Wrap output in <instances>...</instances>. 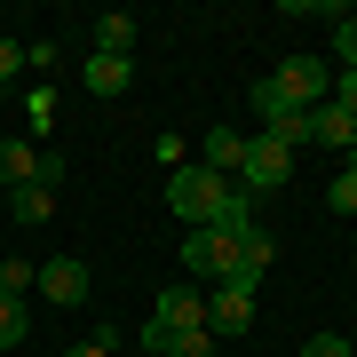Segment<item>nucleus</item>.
I'll return each instance as SVG.
<instances>
[{
  "label": "nucleus",
  "instance_id": "obj_12",
  "mask_svg": "<svg viewBox=\"0 0 357 357\" xmlns=\"http://www.w3.org/2000/svg\"><path fill=\"white\" fill-rule=\"evenodd\" d=\"M270 255H278V246H270V230L255 222V230L238 238V262H230V278H222V286H255L262 270H270Z\"/></svg>",
  "mask_w": 357,
  "mask_h": 357
},
{
  "label": "nucleus",
  "instance_id": "obj_19",
  "mask_svg": "<svg viewBox=\"0 0 357 357\" xmlns=\"http://www.w3.org/2000/svg\"><path fill=\"white\" fill-rule=\"evenodd\" d=\"M167 357H215V333H206V326H199V333H175Z\"/></svg>",
  "mask_w": 357,
  "mask_h": 357
},
{
  "label": "nucleus",
  "instance_id": "obj_7",
  "mask_svg": "<svg viewBox=\"0 0 357 357\" xmlns=\"http://www.w3.org/2000/svg\"><path fill=\"white\" fill-rule=\"evenodd\" d=\"M32 286L48 294L56 310H79V302H88V286H96V278H88V262H79V255H56V262H40V278H32Z\"/></svg>",
  "mask_w": 357,
  "mask_h": 357
},
{
  "label": "nucleus",
  "instance_id": "obj_15",
  "mask_svg": "<svg viewBox=\"0 0 357 357\" xmlns=\"http://www.w3.org/2000/svg\"><path fill=\"white\" fill-rule=\"evenodd\" d=\"M206 230H222V238H246V230H255V199H246L238 183H230V191H222V206H215V222H206Z\"/></svg>",
  "mask_w": 357,
  "mask_h": 357
},
{
  "label": "nucleus",
  "instance_id": "obj_6",
  "mask_svg": "<svg viewBox=\"0 0 357 357\" xmlns=\"http://www.w3.org/2000/svg\"><path fill=\"white\" fill-rule=\"evenodd\" d=\"M246 326H255V286H206V333L230 342Z\"/></svg>",
  "mask_w": 357,
  "mask_h": 357
},
{
  "label": "nucleus",
  "instance_id": "obj_23",
  "mask_svg": "<svg viewBox=\"0 0 357 357\" xmlns=\"http://www.w3.org/2000/svg\"><path fill=\"white\" fill-rule=\"evenodd\" d=\"M333 103H342V112L357 119V72H333Z\"/></svg>",
  "mask_w": 357,
  "mask_h": 357
},
{
  "label": "nucleus",
  "instance_id": "obj_10",
  "mask_svg": "<svg viewBox=\"0 0 357 357\" xmlns=\"http://www.w3.org/2000/svg\"><path fill=\"white\" fill-rule=\"evenodd\" d=\"M310 143H326V151H342V159H349V151H357V119L326 96L318 112H310Z\"/></svg>",
  "mask_w": 357,
  "mask_h": 357
},
{
  "label": "nucleus",
  "instance_id": "obj_4",
  "mask_svg": "<svg viewBox=\"0 0 357 357\" xmlns=\"http://www.w3.org/2000/svg\"><path fill=\"white\" fill-rule=\"evenodd\" d=\"M230 262H238V238H222V230H183V270L191 278H206V286H222L230 278Z\"/></svg>",
  "mask_w": 357,
  "mask_h": 357
},
{
  "label": "nucleus",
  "instance_id": "obj_25",
  "mask_svg": "<svg viewBox=\"0 0 357 357\" xmlns=\"http://www.w3.org/2000/svg\"><path fill=\"white\" fill-rule=\"evenodd\" d=\"M349 349H357V333H349Z\"/></svg>",
  "mask_w": 357,
  "mask_h": 357
},
{
  "label": "nucleus",
  "instance_id": "obj_9",
  "mask_svg": "<svg viewBox=\"0 0 357 357\" xmlns=\"http://www.w3.org/2000/svg\"><path fill=\"white\" fill-rule=\"evenodd\" d=\"M199 167H206V175H222V183H238V167H246V135H238V128H206Z\"/></svg>",
  "mask_w": 357,
  "mask_h": 357
},
{
  "label": "nucleus",
  "instance_id": "obj_8",
  "mask_svg": "<svg viewBox=\"0 0 357 357\" xmlns=\"http://www.w3.org/2000/svg\"><path fill=\"white\" fill-rule=\"evenodd\" d=\"M56 183H64V159H40V175L24 183V191H8V206H16V222H48L56 215Z\"/></svg>",
  "mask_w": 357,
  "mask_h": 357
},
{
  "label": "nucleus",
  "instance_id": "obj_14",
  "mask_svg": "<svg viewBox=\"0 0 357 357\" xmlns=\"http://www.w3.org/2000/svg\"><path fill=\"white\" fill-rule=\"evenodd\" d=\"M96 56H128V64H135V16H96Z\"/></svg>",
  "mask_w": 357,
  "mask_h": 357
},
{
  "label": "nucleus",
  "instance_id": "obj_24",
  "mask_svg": "<svg viewBox=\"0 0 357 357\" xmlns=\"http://www.w3.org/2000/svg\"><path fill=\"white\" fill-rule=\"evenodd\" d=\"M24 72V40H0V79H16Z\"/></svg>",
  "mask_w": 357,
  "mask_h": 357
},
{
  "label": "nucleus",
  "instance_id": "obj_11",
  "mask_svg": "<svg viewBox=\"0 0 357 357\" xmlns=\"http://www.w3.org/2000/svg\"><path fill=\"white\" fill-rule=\"evenodd\" d=\"M40 159H48V151H40V143L8 135V143H0V191H24V183L40 175Z\"/></svg>",
  "mask_w": 357,
  "mask_h": 357
},
{
  "label": "nucleus",
  "instance_id": "obj_20",
  "mask_svg": "<svg viewBox=\"0 0 357 357\" xmlns=\"http://www.w3.org/2000/svg\"><path fill=\"white\" fill-rule=\"evenodd\" d=\"M302 357H357V349H349V333H310Z\"/></svg>",
  "mask_w": 357,
  "mask_h": 357
},
{
  "label": "nucleus",
  "instance_id": "obj_13",
  "mask_svg": "<svg viewBox=\"0 0 357 357\" xmlns=\"http://www.w3.org/2000/svg\"><path fill=\"white\" fill-rule=\"evenodd\" d=\"M79 79H88L96 96H128V88H135V64H128V56H96V48H88Z\"/></svg>",
  "mask_w": 357,
  "mask_h": 357
},
{
  "label": "nucleus",
  "instance_id": "obj_16",
  "mask_svg": "<svg viewBox=\"0 0 357 357\" xmlns=\"http://www.w3.org/2000/svg\"><path fill=\"white\" fill-rule=\"evenodd\" d=\"M32 333V310H24V294H0V349H16Z\"/></svg>",
  "mask_w": 357,
  "mask_h": 357
},
{
  "label": "nucleus",
  "instance_id": "obj_3",
  "mask_svg": "<svg viewBox=\"0 0 357 357\" xmlns=\"http://www.w3.org/2000/svg\"><path fill=\"white\" fill-rule=\"evenodd\" d=\"M286 175H294V151H286V143H270V135L246 143V167H238V191H246V199L286 191Z\"/></svg>",
  "mask_w": 357,
  "mask_h": 357
},
{
  "label": "nucleus",
  "instance_id": "obj_17",
  "mask_svg": "<svg viewBox=\"0 0 357 357\" xmlns=\"http://www.w3.org/2000/svg\"><path fill=\"white\" fill-rule=\"evenodd\" d=\"M326 206H333V215H349V222H357V167H342V175L326 183Z\"/></svg>",
  "mask_w": 357,
  "mask_h": 357
},
{
  "label": "nucleus",
  "instance_id": "obj_5",
  "mask_svg": "<svg viewBox=\"0 0 357 357\" xmlns=\"http://www.w3.org/2000/svg\"><path fill=\"white\" fill-rule=\"evenodd\" d=\"M143 326H159L167 342H175V333H199V326H206V294H199V286H159V302H151Z\"/></svg>",
  "mask_w": 357,
  "mask_h": 357
},
{
  "label": "nucleus",
  "instance_id": "obj_22",
  "mask_svg": "<svg viewBox=\"0 0 357 357\" xmlns=\"http://www.w3.org/2000/svg\"><path fill=\"white\" fill-rule=\"evenodd\" d=\"M112 349H119V333H88V342H72L64 357H112Z\"/></svg>",
  "mask_w": 357,
  "mask_h": 357
},
{
  "label": "nucleus",
  "instance_id": "obj_1",
  "mask_svg": "<svg viewBox=\"0 0 357 357\" xmlns=\"http://www.w3.org/2000/svg\"><path fill=\"white\" fill-rule=\"evenodd\" d=\"M222 191H230V183H222V175H206L199 159H183L175 175H167V206H175V215H183V230L215 222V206H222Z\"/></svg>",
  "mask_w": 357,
  "mask_h": 357
},
{
  "label": "nucleus",
  "instance_id": "obj_2",
  "mask_svg": "<svg viewBox=\"0 0 357 357\" xmlns=\"http://www.w3.org/2000/svg\"><path fill=\"white\" fill-rule=\"evenodd\" d=\"M270 96H278L286 112H318V103L333 96V64H318V56H286V64L270 72Z\"/></svg>",
  "mask_w": 357,
  "mask_h": 357
},
{
  "label": "nucleus",
  "instance_id": "obj_18",
  "mask_svg": "<svg viewBox=\"0 0 357 357\" xmlns=\"http://www.w3.org/2000/svg\"><path fill=\"white\" fill-rule=\"evenodd\" d=\"M32 278H40V270L24 255H0V294H32Z\"/></svg>",
  "mask_w": 357,
  "mask_h": 357
},
{
  "label": "nucleus",
  "instance_id": "obj_21",
  "mask_svg": "<svg viewBox=\"0 0 357 357\" xmlns=\"http://www.w3.org/2000/svg\"><path fill=\"white\" fill-rule=\"evenodd\" d=\"M333 56H342V72H357V16L333 24Z\"/></svg>",
  "mask_w": 357,
  "mask_h": 357
}]
</instances>
